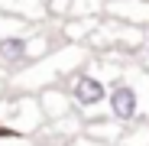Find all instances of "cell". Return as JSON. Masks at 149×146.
Masks as SVG:
<instances>
[{"label":"cell","mask_w":149,"mask_h":146,"mask_svg":"<svg viewBox=\"0 0 149 146\" xmlns=\"http://www.w3.org/2000/svg\"><path fill=\"white\" fill-rule=\"evenodd\" d=\"M143 59H146V62H149V45H146V49H143Z\"/></svg>","instance_id":"obj_5"},{"label":"cell","mask_w":149,"mask_h":146,"mask_svg":"<svg viewBox=\"0 0 149 146\" xmlns=\"http://www.w3.org/2000/svg\"><path fill=\"white\" fill-rule=\"evenodd\" d=\"M68 91H71L74 107H81V110H94V107L107 104V94H110L107 81L101 75H94V71H78Z\"/></svg>","instance_id":"obj_2"},{"label":"cell","mask_w":149,"mask_h":146,"mask_svg":"<svg viewBox=\"0 0 149 146\" xmlns=\"http://www.w3.org/2000/svg\"><path fill=\"white\" fill-rule=\"evenodd\" d=\"M107 110L113 120L120 124H133V120L143 114V97H139V88L133 81H113L110 94H107Z\"/></svg>","instance_id":"obj_1"},{"label":"cell","mask_w":149,"mask_h":146,"mask_svg":"<svg viewBox=\"0 0 149 146\" xmlns=\"http://www.w3.org/2000/svg\"><path fill=\"white\" fill-rule=\"evenodd\" d=\"M33 52V42L29 36H0V62H7V65H19L23 59H29Z\"/></svg>","instance_id":"obj_3"},{"label":"cell","mask_w":149,"mask_h":146,"mask_svg":"<svg viewBox=\"0 0 149 146\" xmlns=\"http://www.w3.org/2000/svg\"><path fill=\"white\" fill-rule=\"evenodd\" d=\"M68 104H74V101H71V91H55V88H49V91L42 94V114H45L49 120L68 117Z\"/></svg>","instance_id":"obj_4"}]
</instances>
